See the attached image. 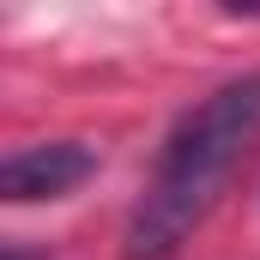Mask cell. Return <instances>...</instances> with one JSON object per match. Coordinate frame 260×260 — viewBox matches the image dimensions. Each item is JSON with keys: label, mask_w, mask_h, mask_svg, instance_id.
<instances>
[{"label": "cell", "mask_w": 260, "mask_h": 260, "mask_svg": "<svg viewBox=\"0 0 260 260\" xmlns=\"http://www.w3.org/2000/svg\"><path fill=\"white\" fill-rule=\"evenodd\" d=\"M260 151V73L224 79L164 133L157 164L127 212L121 260H176L194 230L224 206L230 182Z\"/></svg>", "instance_id": "obj_1"}, {"label": "cell", "mask_w": 260, "mask_h": 260, "mask_svg": "<svg viewBox=\"0 0 260 260\" xmlns=\"http://www.w3.org/2000/svg\"><path fill=\"white\" fill-rule=\"evenodd\" d=\"M97 170V151L79 139H49V145H18L0 164V194L12 206H37V200L73 194L85 176Z\"/></svg>", "instance_id": "obj_2"}]
</instances>
